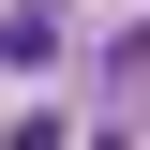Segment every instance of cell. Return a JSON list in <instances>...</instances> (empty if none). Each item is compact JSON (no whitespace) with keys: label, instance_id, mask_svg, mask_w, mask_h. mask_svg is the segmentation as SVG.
<instances>
[{"label":"cell","instance_id":"1","mask_svg":"<svg viewBox=\"0 0 150 150\" xmlns=\"http://www.w3.org/2000/svg\"><path fill=\"white\" fill-rule=\"evenodd\" d=\"M0 60H15V75H45V60H60V15H45V0H15V15H0Z\"/></svg>","mask_w":150,"mask_h":150}]
</instances>
